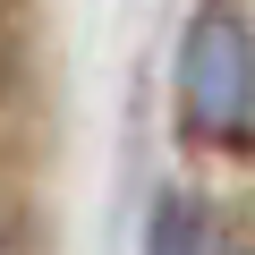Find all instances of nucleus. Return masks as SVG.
I'll use <instances>...</instances> for the list:
<instances>
[{
	"label": "nucleus",
	"mask_w": 255,
	"mask_h": 255,
	"mask_svg": "<svg viewBox=\"0 0 255 255\" xmlns=\"http://www.w3.org/2000/svg\"><path fill=\"white\" fill-rule=\"evenodd\" d=\"M179 119L204 145H255V34L230 9H204L179 34Z\"/></svg>",
	"instance_id": "obj_1"
},
{
	"label": "nucleus",
	"mask_w": 255,
	"mask_h": 255,
	"mask_svg": "<svg viewBox=\"0 0 255 255\" xmlns=\"http://www.w3.org/2000/svg\"><path fill=\"white\" fill-rule=\"evenodd\" d=\"M145 255H204V204L196 196H162L145 221Z\"/></svg>",
	"instance_id": "obj_2"
},
{
	"label": "nucleus",
	"mask_w": 255,
	"mask_h": 255,
	"mask_svg": "<svg viewBox=\"0 0 255 255\" xmlns=\"http://www.w3.org/2000/svg\"><path fill=\"white\" fill-rule=\"evenodd\" d=\"M0 255H26V230H17V213L0 204Z\"/></svg>",
	"instance_id": "obj_3"
}]
</instances>
